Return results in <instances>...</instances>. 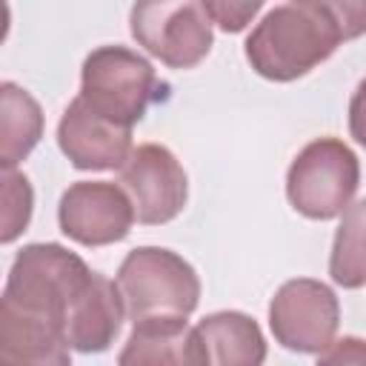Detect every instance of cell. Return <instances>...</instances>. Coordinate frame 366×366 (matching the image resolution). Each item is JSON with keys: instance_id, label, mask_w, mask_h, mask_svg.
I'll use <instances>...</instances> for the list:
<instances>
[{"instance_id": "6da1fadb", "label": "cell", "mask_w": 366, "mask_h": 366, "mask_svg": "<svg viewBox=\"0 0 366 366\" xmlns=\"http://www.w3.org/2000/svg\"><path fill=\"white\" fill-rule=\"evenodd\" d=\"M366 31V3L300 0L280 3L246 37V60L274 83H292L329 60L335 49Z\"/></svg>"}, {"instance_id": "7a4b0ae2", "label": "cell", "mask_w": 366, "mask_h": 366, "mask_svg": "<svg viewBox=\"0 0 366 366\" xmlns=\"http://www.w3.org/2000/svg\"><path fill=\"white\" fill-rule=\"evenodd\" d=\"M92 269L74 252L60 243H29L17 252L9 280L3 289V303L29 317L46 320L63 332L66 315L92 280Z\"/></svg>"}, {"instance_id": "3957f363", "label": "cell", "mask_w": 366, "mask_h": 366, "mask_svg": "<svg viewBox=\"0 0 366 366\" xmlns=\"http://www.w3.org/2000/svg\"><path fill=\"white\" fill-rule=\"evenodd\" d=\"M117 289L129 320H177L189 317L200 300V277L189 260L172 249L137 246L117 269Z\"/></svg>"}, {"instance_id": "277c9868", "label": "cell", "mask_w": 366, "mask_h": 366, "mask_svg": "<svg viewBox=\"0 0 366 366\" xmlns=\"http://www.w3.org/2000/svg\"><path fill=\"white\" fill-rule=\"evenodd\" d=\"M77 97L100 117L132 129L152 103L166 97V83L143 54L126 46H100L83 60Z\"/></svg>"}, {"instance_id": "5b68a950", "label": "cell", "mask_w": 366, "mask_h": 366, "mask_svg": "<svg viewBox=\"0 0 366 366\" xmlns=\"http://www.w3.org/2000/svg\"><path fill=\"white\" fill-rule=\"evenodd\" d=\"M360 186L357 154L340 137H317L306 143L286 172V197L292 209L309 220L340 217Z\"/></svg>"}, {"instance_id": "8992f818", "label": "cell", "mask_w": 366, "mask_h": 366, "mask_svg": "<svg viewBox=\"0 0 366 366\" xmlns=\"http://www.w3.org/2000/svg\"><path fill=\"white\" fill-rule=\"evenodd\" d=\"M129 29L137 46L169 69L197 66L214 43L212 20L203 3H137L129 11Z\"/></svg>"}, {"instance_id": "52a82bcc", "label": "cell", "mask_w": 366, "mask_h": 366, "mask_svg": "<svg viewBox=\"0 0 366 366\" xmlns=\"http://www.w3.org/2000/svg\"><path fill=\"white\" fill-rule=\"evenodd\" d=\"M337 323H340L337 295L315 277L286 280L269 303L272 335L289 352H300V355L326 352L335 343Z\"/></svg>"}, {"instance_id": "ba28073f", "label": "cell", "mask_w": 366, "mask_h": 366, "mask_svg": "<svg viewBox=\"0 0 366 366\" xmlns=\"http://www.w3.org/2000/svg\"><path fill=\"white\" fill-rule=\"evenodd\" d=\"M117 172V183L129 194L140 223L163 226L183 212L189 200V177L166 146L140 143Z\"/></svg>"}, {"instance_id": "9c48e42d", "label": "cell", "mask_w": 366, "mask_h": 366, "mask_svg": "<svg viewBox=\"0 0 366 366\" xmlns=\"http://www.w3.org/2000/svg\"><path fill=\"white\" fill-rule=\"evenodd\" d=\"M57 223L60 232L80 246H109L132 232L134 206L120 183L77 180L60 197Z\"/></svg>"}, {"instance_id": "30bf717a", "label": "cell", "mask_w": 366, "mask_h": 366, "mask_svg": "<svg viewBox=\"0 0 366 366\" xmlns=\"http://www.w3.org/2000/svg\"><path fill=\"white\" fill-rule=\"evenodd\" d=\"M57 146L74 169L109 172V169H120L129 160L132 129L100 117L92 106L74 97L57 123Z\"/></svg>"}, {"instance_id": "8fae6325", "label": "cell", "mask_w": 366, "mask_h": 366, "mask_svg": "<svg viewBox=\"0 0 366 366\" xmlns=\"http://www.w3.org/2000/svg\"><path fill=\"white\" fill-rule=\"evenodd\" d=\"M123 315H126V306L117 283L94 272L89 286L66 315L63 337L74 352H83V355L106 352L120 335Z\"/></svg>"}, {"instance_id": "7c38bea8", "label": "cell", "mask_w": 366, "mask_h": 366, "mask_svg": "<svg viewBox=\"0 0 366 366\" xmlns=\"http://www.w3.org/2000/svg\"><path fill=\"white\" fill-rule=\"evenodd\" d=\"M203 366H263L266 337L246 312H214L194 326Z\"/></svg>"}, {"instance_id": "4fadbf2b", "label": "cell", "mask_w": 366, "mask_h": 366, "mask_svg": "<svg viewBox=\"0 0 366 366\" xmlns=\"http://www.w3.org/2000/svg\"><path fill=\"white\" fill-rule=\"evenodd\" d=\"M69 349L57 326L0 306V366H71Z\"/></svg>"}, {"instance_id": "5bb4252c", "label": "cell", "mask_w": 366, "mask_h": 366, "mask_svg": "<svg viewBox=\"0 0 366 366\" xmlns=\"http://www.w3.org/2000/svg\"><path fill=\"white\" fill-rule=\"evenodd\" d=\"M117 366H203L194 326L177 320H143L132 329Z\"/></svg>"}, {"instance_id": "9a60e30c", "label": "cell", "mask_w": 366, "mask_h": 366, "mask_svg": "<svg viewBox=\"0 0 366 366\" xmlns=\"http://www.w3.org/2000/svg\"><path fill=\"white\" fill-rule=\"evenodd\" d=\"M43 137V109L17 83L0 86V163L3 172L14 169Z\"/></svg>"}, {"instance_id": "2e32d148", "label": "cell", "mask_w": 366, "mask_h": 366, "mask_svg": "<svg viewBox=\"0 0 366 366\" xmlns=\"http://www.w3.org/2000/svg\"><path fill=\"white\" fill-rule=\"evenodd\" d=\"M329 274L343 289L366 286V197L355 200L340 214L329 254Z\"/></svg>"}, {"instance_id": "e0dca14e", "label": "cell", "mask_w": 366, "mask_h": 366, "mask_svg": "<svg viewBox=\"0 0 366 366\" xmlns=\"http://www.w3.org/2000/svg\"><path fill=\"white\" fill-rule=\"evenodd\" d=\"M31 206H34V192L29 177L14 169L3 172V232H0L3 243H11L20 237V232H26L31 220Z\"/></svg>"}, {"instance_id": "ac0fdd59", "label": "cell", "mask_w": 366, "mask_h": 366, "mask_svg": "<svg viewBox=\"0 0 366 366\" xmlns=\"http://www.w3.org/2000/svg\"><path fill=\"white\" fill-rule=\"evenodd\" d=\"M203 9H206V14H209V20L214 23V26H220L223 31H243L249 23H252V17L263 9L257 0L254 3H226V0H206L203 3Z\"/></svg>"}, {"instance_id": "d6986e66", "label": "cell", "mask_w": 366, "mask_h": 366, "mask_svg": "<svg viewBox=\"0 0 366 366\" xmlns=\"http://www.w3.org/2000/svg\"><path fill=\"white\" fill-rule=\"evenodd\" d=\"M315 366H366V337L346 335L320 352Z\"/></svg>"}, {"instance_id": "ffe728a7", "label": "cell", "mask_w": 366, "mask_h": 366, "mask_svg": "<svg viewBox=\"0 0 366 366\" xmlns=\"http://www.w3.org/2000/svg\"><path fill=\"white\" fill-rule=\"evenodd\" d=\"M349 132L355 143L366 149V77L357 83L352 100H349Z\"/></svg>"}]
</instances>
